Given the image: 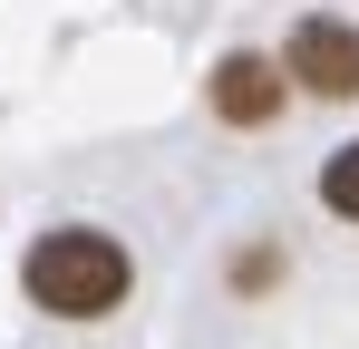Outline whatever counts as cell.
I'll return each instance as SVG.
<instances>
[{
    "label": "cell",
    "mask_w": 359,
    "mask_h": 349,
    "mask_svg": "<svg viewBox=\"0 0 359 349\" xmlns=\"http://www.w3.org/2000/svg\"><path fill=\"white\" fill-rule=\"evenodd\" d=\"M282 88H292L282 58H262V49H233L214 78H204V97H214L224 126H272V116H282Z\"/></svg>",
    "instance_id": "obj_3"
},
{
    "label": "cell",
    "mask_w": 359,
    "mask_h": 349,
    "mask_svg": "<svg viewBox=\"0 0 359 349\" xmlns=\"http://www.w3.org/2000/svg\"><path fill=\"white\" fill-rule=\"evenodd\" d=\"M320 204H330L340 224H359V146H340V156L320 165Z\"/></svg>",
    "instance_id": "obj_4"
},
{
    "label": "cell",
    "mask_w": 359,
    "mask_h": 349,
    "mask_svg": "<svg viewBox=\"0 0 359 349\" xmlns=\"http://www.w3.org/2000/svg\"><path fill=\"white\" fill-rule=\"evenodd\" d=\"M126 282H136V262H126L117 233H97V224H49L20 252V291L49 320H107L126 301Z\"/></svg>",
    "instance_id": "obj_1"
},
{
    "label": "cell",
    "mask_w": 359,
    "mask_h": 349,
    "mask_svg": "<svg viewBox=\"0 0 359 349\" xmlns=\"http://www.w3.org/2000/svg\"><path fill=\"white\" fill-rule=\"evenodd\" d=\"M282 78L292 88H311V97H359V29L350 20H301L292 49H282Z\"/></svg>",
    "instance_id": "obj_2"
}]
</instances>
